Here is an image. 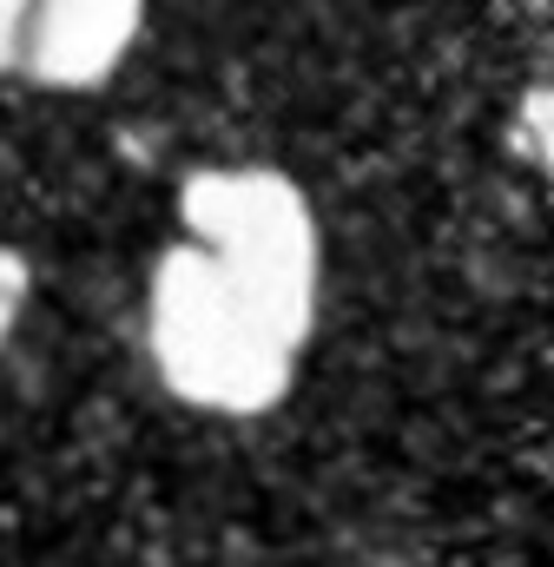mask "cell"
I'll return each instance as SVG.
<instances>
[{
    "mask_svg": "<svg viewBox=\"0 0 554 567\" xmlns=\"http://www.w3.org/2000/svg\"><path fill=\"white\" fill-rule=\"evenodd\" d=\"M138 27H145V0H40L33 40H27V73L60 93L106 86L113 66L133 53Z\"/></svg>",
    "mask_w": 554,
    "mask_h": 567,
    "instance_id": "3",
    "label": "cell"
},
{
    "mask_svg": "<svg viewBox=\"0 0 554 567\" xmlns=\"http://www.w3.org/2000/svg\"><path fill=\"white\" fill-rule=\"evenodd\" d=\"M145 337H152V363L172 383V396L218 410V416L271 410L297 370V343L198 245H172L158 258Z\"/></svg>",
    "mask_w": 554,
    "mask_h": 567,
    "instance_id": "1",
    "label": "cell"
},
{
    "mask_svg": "<svg viewBox=\"0 0 554 567\" xmlns=\"http://www.w3.org/2000/svg\"><path fill=\"white\" fill-rule=\"evenodd\" d=\"M185 245H198L238 284L290 343L310 337L317 317V218L310 198L265 165H212L178 192Z\"/></svg>",
    "mask_w": 554,
    "mask_h": 567,
    "instance_id": "2",
    "label": "cell"
},
{
    "mask_svg": "<svg viewBox=\"0 0 554 567\" xmlns=\"http://www.w3.org/2000/svg\"><path fill=\"white\" fill-rule=\"evenodd\" d=\"M20 303H27V265L13 251H0V343H7V330L20 317Z\"/></svg>",
    "mask_w": 554,
    "mask_h": 567,
    "instance_id": "5",
    "label": "cell"
},
{
    "mask_svg": "<svg viewBox=\"0 0 554 567\" xmlns=\"http://www.w3.org/2000/svg\"><path fill=\"white\" fill-rule=\"evenodd\" d=\"M33 7H40V0H0V73L27 60V40H33Z\"/></svg>",
    "mask_w": 554,
    "mask_h": 567,
    "instance_id": "4",
    "label": "cell"
}]
</instances>
